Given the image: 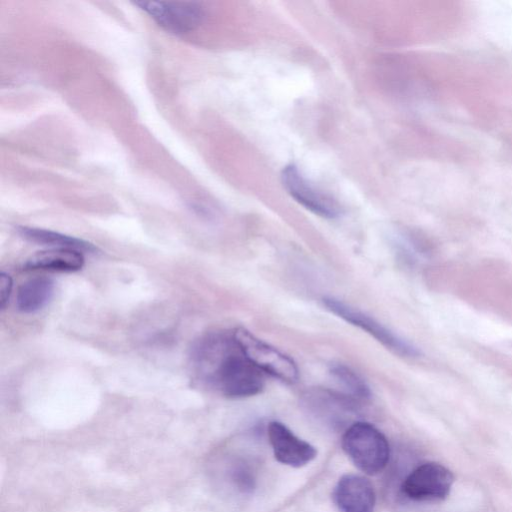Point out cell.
Listing matches in <instances>:
<instances>
[{"instance_id":"obj_4","label":"cell","mask_w":512,"mask_h":512,"mask_svg":"<svg viewBox=\"0 0 512 512\" xmlns=\"http://www.w3.org/2000/svg\"><path fill=\"white\" fill-rule=\"evenodd\" d=\"M323 305L327 310L337 315L339 318L363 331H366V333L370 334L395 354L404 357H416L419 355L417 348L409 342L399 337L375 318L350 306L349 304L333 297H325L323 298Z\"/></svg>"},{"instance_id":"obj_10","label":"cell","mask_w":512,"mask_h":512,"mask_svg":"<svg viewBox=\"0 0 512 512\" xmlns=\"http://www.w3.org/2000/svg\"><path fill=\"white\" fill-rule=\"evenodd\" d=\"M307 406L332 424L342 423L346 415L357 410V400L348 394H338L328 390H316L306 396Z\"/></svg>"},{"instance_id":"obj_9","label":"cell","mask_w":512,"mask_h":512,"mask_svg":"<svg viewBox=\"0 0 512 512\" xmlns=\"http://www.w3.org/2000/svg\"><path fill=\"white\" fill-rule=\"evenodd\" d=\"M333 501L339 512H373L376 495L372 483L365 477L346 474L337 482Z\"/></svg>"},{"instance_id":"obj_12","label":"cell","mask_w":512,"mask_h":512,"mask_svg":"<svg viewBox=\"0 0 512 512\" xmlns=\"http://www.w3.org/2000/svg\"><path fill=\"white\" fill-rule=\"evenodd\" d=\"M54 283L46 277H36L25 282L18 290L16 303L23 313L42 309L51 299Z\"/></svg>"},{"instance_id":"obj_6","label":"cell","mask_w":512,"mask_h":512,"mask_svg":"<svg viewBox=\"0 0 512 512\" xmlns=\"http://www.w3.org/2000/svg\"><path fill=\"white\" fill-rule=\"evenodd\" d=\"M453 483L454 476L448 468L439 463L427 462L406 477L402 491L413 500H441L449 495Z\"/></svg>"},{"instance_id":"obj_5","label":"cell","mask_w":512,"mask_h":512,"mask_svg":"<svg viewBox=\"0 0 512 512\" xmlns=\"http://www.w3.org/2000/svg\"><path fill=\"white\" fill-rule=\"evenodd\" d=\"M141 10L166 31L184 34L194 30L204 18V11L196 2L137 1Z\"/></svg>"},{"instance_id":"obj_1","label":"cell","mask_w":512,"mask_h":512,"mask_svg":"<svg viewBox=\"0 0 512 512\" xmlns=\"http://www.w3.org/2000/svg\"><path fill=\"white\" fill-rule=\"evenodd\" d=\"M191 360L198 377L224 396L249 397L264 388L263 372L245 357L233 332L201 338L192 348Z\"/></svg>"},{"instance_id":"obj_8","label":"cell","mask_w":512,"mask_h":512,"mask_svg":"<svg viewBox=\"0 0 512 512\" xmlns=\"http://www.w3.org/2000/svg\"><path fill=\"white\" fill-rule=\"evenodd\" d=\"M268 437L277 461L291 467H302L317 455L314 446L297 437L287 426L278 421L268 425Z\"/></svg>"},{"instance_id":"obj_3","label":"cell","mask_w":512,"mask_h":512,"mask_svg":"<svg viewBox=\"0 0 512 512\" xmlns=\"http://www.w3.org/2000/svg\"><path fill=\"white\" fill-rule=\"evenodd\" d=\"M233 336L245 357L262 372L287 383H295L298 380V367L288 355L257 338L245 328L235 329Z\"/></svg>"},{"instance_id":"obj_7","label":"cell","mask_w":512,"mask_h":512,"mask_svg":"<svg viewBox=\"0 0 512 512\" xmlns=\"http://www.w3.org/2000/svg\"><path fill=\"white\" fill-rule=\"evenodd\" d=\"M281 178L288 193L308 210L328 219L337 218L341 214L337 201L311 185L295 165L286 166Z\"/></svg>"},{"instance_id":"obj_2","label":"cell","mask_w":512,"mask_h":512,"mask_svg":"<svg viewBox=\"0 0 512 512\" xmlns=\"http://www.w3.org/2000/svg\"><path fill=\"white\" fill-rule=\"evenodd\" d=\"M342 448L354 465L368 475L381 472L389 460L390 448L386 437L367 422L358 421L346 429Z\"/></svg>"},{"instance_id":"obj_14","label":"cell","mask_w":512,"mask_h":512,"mask_svg":"<svg viewBox=\"0 0 512 512\" xmlns=\"http://www.w3.org/2000/svg\"><path fill=\"white\" fill-rule=\"evenodd\" d=\"M330 373L352 398L364 400L371 396L367 383L350 367L344 364H333Z\"/></svg>"},{"instance_id":"obj_13","label":"cell","mask_w":512,"mask_h":512,"mask_svg":"<svg viewBox=\"0 0 512 512\" xmlns=\"http://www.w3.org/2000/svg\"><path fill=\"white\" fill-rule=\"evenodd\" d=\"M17 232L27 241L41 245L55 246L57 248H70L80 251L95 250V247L91 243L50 230L21 226L17 228Z\"/></svg>"},{"instance_id":"obj_11","label":"cell","mask_w":512,"mask_h":512,"mask_svg":"<svg viewBox=\"0 0 512 512\" xmlns=\"http://www.w3.org/2000/svg\"><path fill=\"white\" fill-rule=\"evenodd\" d=\"M84 265V257L79 250L57 248L39 251L30 256L24 264L27 270H49L75 272Z\"/></svg>"},{"instance_id":"obj_15","label":"cell","mask_w":512,"mask_h":512,"mask_svg":"<svg viewBox=\"0 0 512 512\" xmlns=\"http://www.w3.org/2000/svg\"><path fill=\"white\" fill-rule=\"evenodd\" d=\"M12 279L10 275L1 273L0 275V306L2 309L7 305L11 291H12Z\"/></svg>"}]
</instances>
